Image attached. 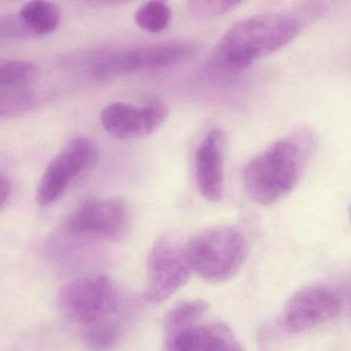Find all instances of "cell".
I'll use <instances>...</instances> for the list:
<instances>
[{
    "label": "cell",
    "mask_w": 351,
    "mask_h": 351,
    "mask_svg": "<svg viewBox=\"0 0 351 351\" xmlns=\"http://www.w3.org/2000/svg\"><path fill=\"white\" fill-rule=\"evenodd\" d=\"M307 145L300 137H285L252 158L242 170V184L252 200L270 206L299 184L307 160Z\"/></svg>",
    "instance_id": "cell-2"
},
{
    "label": "cell",
    "mask_w": 351,
    "mask_h": 351,
    "mask_svg": "<svg viewBox=\"0 0 351 351\" xmlns=\"http://www.w3.org/2000/svg\"><path fill=\"white\" fill-rule=\"evenodd\" d=\"M131 213L126 201L104 198L84 203L73 213L66 229L73 235L118 241L126 235Z\"/></svg>",
    "instance_id": "cell-8"
},
{
    "label": "cell",
    "mask_w": 351,
    "mask_h": 351,
    "mask_svg": "<svg viewBox=\"0 0 351 351\" xmlns=\"http://www.w3.org/2000/svg\"><path fill=\"white\" fill-rule=\"evenodd\" d=\"M195 51L194 45L182 42L114 49L98 56L90 66V73L96 79L108 80L138 71L168 69L188 60Z\"/></svg>",
    "instance_id": "cell-5"
},
{
    "label": "cell",
    "mask_w": 351,
    "mask_h": 351,
    "mask_svg": "<svg viewBox=\"0 0 351 351\" xmlns=\"http://www.w3.org/2000/svg\"><path fill=\"white\" fill-rule=\"evenodd\" d=\"M201 320L166 332L165 351H244L227 324Z\"/></svg>",
    "instance_id": "cell-11"
},
{
    "label": "cell",
    "mask_w": 351,
    "mask_h": 351,
    "mask_svg": "<svg viewBox=\"0 0 351 351\" xmlns=\"http://www.w3.org/2000/svg\"><path fill=\"white\" fill-rule=\"evenodd\" d=\"M227 138L221 129L209 131L197 147L195 176L201 196L210 202L223 198Z\"/></svg>",
    "instance_id": "cell-12"
},
{
    "label": "cell",
    "mask_w": 351,
    "mask_h": 351,
    "mask_svg": "<svg viewBox=\"0 0 351 351\" xmlns=\"http://www.w3.org/2000/svg\"><path fill=\"white\" fill-rule=\"evenodd\" d=\"M186 252L192 271L209 282H223L243 266L248 243L239 230L221 226L191 238L186 242Z\"/></svg>",
    "instance_id": "cell-3"
},
{
    "label": "cell",
    "mask_w": 351,
    "mask_h": 351,
    "mask_svg": "<svg viewBox=\"0 0 351 351\" xmlns=\"http://www.w3.org/2000/svg\"><path fill=\"white\" fill-rule=\"evenodd\" d=\"M11 193V182L3 172L0 171V208L3 206Z\"/></svg>",
    "instance_id": "cell-21"
},
{
    "label": "cell",
    "mask_w": 351,
    "mask_h": 351,
    "mask_svg": "<svg viewBox=\"0 0 351 351\" xmlns=\"http://www.w3.org/2000/svg\"><path fill=\"white\" fill-rule=\"evenodd\" d=\"M38 69L29 61L0 59V88L11 89L32 81Z\"/></svg>",
    "instance_id": "cell-18"
},
{
    "label": "cell",
    "mask_w": 351,
    "mask_h": 351,
    "mask_svg": "<svg viewBox=\"0 0 351 351\" xmlns=\"http://www.w3.org/2000/svg\"><path fill=\"white\" fill-rule=\"evenodd\" d=\"M121 332L120 320H108L84 328L83 340L91 351H108L116 346Z\"/></svg>",
    "instance_id": "cell-14"
},
{
    "label": "cell",
    "mask_w": 351,
    "mask_h": 351,
    "mask_svg": "<svg viewBox=\"0 0 351 351\" xmlns=\"http://www.w3.org/2000/svg\"><path fill=\"white\" fill-rule=\"evenodd\" d=\"M61 311L84 328L120 320L122 297L112 279L104 275L82 277L65 285L58 298Z\"/></svg>",
    "instance_id": "cell-4"
},
{
    "label": "cell",
    "mask_w": 351,
    "mask_h": 351,
    "mask_svg": "<svg viewBox=\"0 0 351 351\" xmlns=\"http://www.w3.org/2000/svg\"><path fill=\"white\" fill-rule=\"evenodd\" d=\"M32 38L18 14H0V42Z\"/></svg>",
    "instance_id": "cell-19"
},
{
    "label": "cell",
    "mask_w": 351,
    "mask_h": 351,
    "mask_svg": "<svg viewBox=\"0 0 351 351\" xmlns=\"http://www.w3.org/2000/svg\"><path fill=\"white\" fill-rule=\"evenodd\" d=\"M167 118V108L160 102L149 104L114 102L100 114V123L108 134L118 139H137L157 131Z\"/></svg>",
    "instance_id": "cell-10"
},
{
    "label": "cell",
    "mask_w": 351,
    "mask_h": 351,
    "mask_svg": "<svg viewBox=\"0 0 351 351\" xmlns=\"http://www.w3.org/2000/svg\"><path fill=\"white\" fill-rule=\"evenodd\" d=\"M191 273L186 242L176 236H163L147 256L145 299L155 304L166 301L188 282Z\"/></svg>",
    "instance_id": "cell-6"
},
{
    "label": "cell",
    "mask_w": 351,
    "mask_h": 351,
    "mask_svg": "<svg viewBox=\"0 0 351 351\" xmlns=\"http://www.w3.org/2000/svg\"><path fill=\"white\" fill-rule=\"evenodd\" d=\"M208 304L204 300H188L180 302L170 309L165 317V332L189 326L204 317Z\"/></svg>",
    "instance_id": "cell-17"
},
{
    "label": "cell",
    "mask_w": 351,
    "mask_h": 351,
    "mask_svg": "<svg viewBox=\"0 0 351 351\" xmlns=\"http://www.w3.org/2000/svg\"><path fill=\"white\" fill-rule=\"evenodd\" d=\"M99 152L92 139L77 137L49 164L36 189V200L40 206L56 202L71 182L97 163Z\"/></svg>",
    "instance_id": "cell-7"
},
{
    "label": "cell",
    "mask_w": 351,
    "mask_h": 351,
    "mask_svg": "<svg viewBox=\"0 0 351 351\" xmlns=\"http://www.w3.org/2000/svg\"><path fill=\"white\" fill-rule=\"evenodd\" d=\"M18 16L32 38L52 34L61 22L60 9L55 3L45 0L25 3Z\"/></svg>",
    "instance_id": "cell-13"
},
{
    "label": "cell",
    "mask_w": 351,
    "mask_h": 351,
    "mask_svg": "<svg viewBox=\"0 0 351 351\" xmlns=\"http://www.w3.org/2000/svg\"><path fill=\"white\" fill-rule=\"evenodd\" d=\"M342 297L328 285L304 287L285 305L282 326L291 332H303L326 324L339 315Z\"/></svg>",
    "instance_id": "cell-9"
},
{
    "label": "cell",
    "mask_w": 351,
    "mask_h": 351,
    "mask_svg": "<svg viewBox=\"0 0 351 351\" xmlns=\"http://www.w3.org/2000/svg\"><path fill=\"white\" fill-rule=\"evenodd\" d=\"M236 1H191L189 3V10L197 17L209 18L223 15L239 5Z\"/></svg>",
    "instance_id": "cell-20"
},
{
    "label": "cell",
    "mask_w": 351,
    "mask_h": 351,
    "mask_svg": "<svg viewBox=\"0 0 351 351\" xmlns=\"http://www.w3.org/2000/svg\"><path fill=\"white\" fill-rule=\"evenodd\" d=\"M171 9L165 1L154 0L141 5L134 14L135 23L145 32L159 34L171 22Z\"/></svg>",
    "instance_id": "cell-15"
},
{
    "label": "cell",
    "mask_w": 351,
    "mask_h": 351,
    "mask_svg": "<svg viewBox=\"0 0 351 351\" xmlns=\"http://www.w3.org/2000/svg\"><path fill=\"white\" fill-rule=\"evenodd\" d=\"M38 104L34 93L20 88L0 90V120L23 116Z\"/></svg>",
    "instance_id": "cell-16"
},
{
    "label": "cell",
    "mask_w": 351,
    "mask_h": 351,
    "mask_svg": "<svg viewBox=\"0 0 351 351\" xmlns=\"http://www.w3.org/2000/svg\"><path fill=\"white\" fill-rule=\"evenodd\" d=\"M301 20L287 13H266L242 19L221 38L210 66L223 73H240L258 59L285 48L301 32Z\"/></svg>",
    "instance_id": "cell-1"
}]
</instances>
